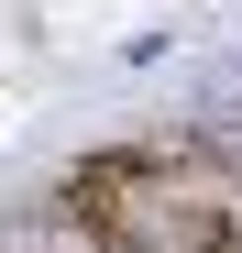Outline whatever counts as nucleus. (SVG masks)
Masks as SVG:
<instances>
[{
	"mask_svg": "<svg viewBox=\"0 0 242 253\" xmlns=\"http://www.w3.org/2000/svg\"><path fill=\"white\" fill-rule=\"evenodd\" d=\"M220 253H242V242H220Z\"/></svg>",
	"mask_w": 242,
	"mask_h": 253,
	"instance_id": "f257e3e1",
	"label": "nucleus"
}]
</instances>
